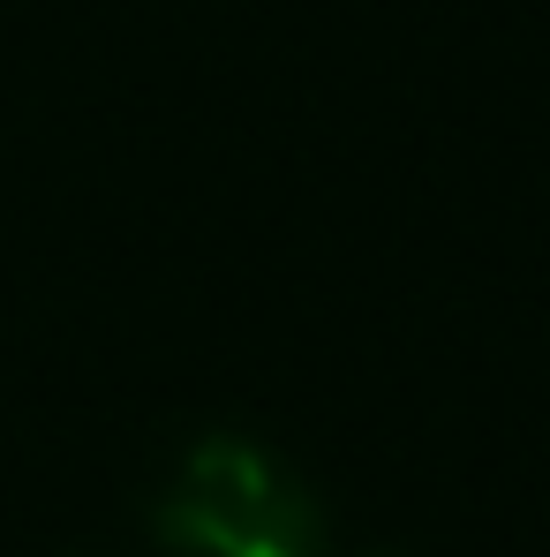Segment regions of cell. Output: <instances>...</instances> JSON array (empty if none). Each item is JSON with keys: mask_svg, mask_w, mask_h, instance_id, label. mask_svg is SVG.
<instances>
[{"mask_svg": "<svg viewBox=\"0 0 550 557\" xmlns=\"http://www.w3.org/2000/svg\"><path fill=\"white\" fill-rule=\"evenodd\" d=\"M369 557H407V550H369Z\"/></svg>", "mask_w": 550, "mask_h": 557, "instance_id": "3957f363", "label": "cell"}, {"mask_svg": "<svg viewBox=\"0 0 550 557\" xmlns=\"http://www.w3.org/2000/svg\"><path fill=\"white\" fill-rule=\"evenodd\" d=\"M69 557H113V550H69Z\"/></svg>", "mask_w": 550, "mask_h": 557, "instance_id": "7a4b0ae2", "label": "cell"}, {"mask_svg": "<svg viewBox=\"0 0 550 557\" xmlns=\"http://www.w3.org/2000/svg\"><path fill=\"white\" fill-rule=\"evenodd\" d=\"M159 557H325V505L272 445L204 430L151 490Z\"/></svg>", "mask_w": 550, "mask_h": 557, "instance_id": "6da1fadb", "label": "cell"}]
</instances>
